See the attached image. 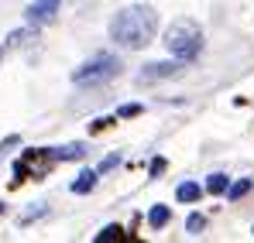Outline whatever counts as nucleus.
I'll return each mask as SVG.
<instances>
[{
	"mask_svg": "<svg viewBox=\"0 0 254 243\" xmlns=\"http://www.w3.org/2000/svg\"><path fill=\"white\" fill-rule=\"evenodd\" d=\"M117 161H121V154H110L107 161L100 164V171H110V168H117Z\"/></svg>",
	"mask_w": 254,
	"mask_h": 243,
	"instance_id": "19",
	"label": "nucleus"
},
{
	"mask_svg": "<svg viewBox=\"0 0 254 243\" xmlns=\"http://www.w3.org/2000/svg\"><path fill=\"white\" fill-rule=\"evenodd\" d=\"M199 195H203V189H199L196 182H182V185H179V192H175V199H179V202H199Z\"/></svg>",
	"mask_w": 254,
	"mask_h": 243,
	"instance_id": "9",
	"label": "nucleus"
},
{
	"mask_svg": "<svg viewBox=\"0 0 254 243\" xmlns=\"http://www.w3.org/2000/svg\"><path fill=\"white\" fill-rule=\"evenodd\" d=\"M0 212H3V202H0Z\"/></svg>",
	"mask_w": 254,
	"mask_h": 243,
	"instance_id": "22",
	"label": "nucleus"
},
{
	"mask_svg": "<svg viewBox=\"0 0 254 243\" xmlns=\"http://www.w3.org/2000/svg\"><path fill=\"white\" fill-rule=\"evenodd\" d=\"M52 164H55L52 147H35V151H28L21 161L14 164V171H17V178H24V175H45Z\"/></svg>",
	"mask_w": 254,
	"mask_h": 243,
	"instance_id": "4",
	"label": "nucleus"
},
{
	"mask_svg": "<svg viewBox=\"0 0 254 243\" xmlns=\"http://www.w3.org/2000/svg\"><path fill=\"white\" fill-rule=\"evenodd\" d=\"M165 48H169L179 62H192V58L199 55V48H203V31H199V24L189 21V17L172 21V28L165 31Z\"/></svg>",
	"mask_w": 254,
	"mask_h": 243,
	"instance_id": "2",
	"label": "nucleus"
},
{
	"mask_svg": "<svg viewBox=\"0 0 254 243\" xmlns=\"http://www.w3.org/2000/svg\"><path fill=\"white\" fill-rule=\"evenodd\" d=\"M251 178H241V182H234V185H227V199H230V202H237V199H244V195H248V192H251Z\"/></svg>",
	"mask_w": 254,
	"mask_h": 243,
	"instance_id": "11",
	"label": "nucleus"
},
{
	"mask_svg": "<svg viewBox=\"0 0 254 243\" xmlns=\"http://www.w3.org/2000/svg\"><path fill=\"white\" fill-rule=\"evenodd\" d=\"M121 58H114V55H96V58H89L86 65H79L76 72H72V82L76 86H100V82H110L121 76Z\"/></svg>",
	"mask_w": 254,
	"mask_h": 243,
	"instance_id": "3",
	"label": "nucleus"
},
{
	"mask_svg": "<svg viewBox=\"0 0 254 243\" xmlns=\"http://www.w3.org/2000/svg\"><path fill=\"white\" fill-rule=\"evenodd\" d=\"M186 230H189V233H199V230H206V216H199V212H192V216L186 219Z\"/></svg>",
	"mask_w": 254,
	"mask_h": 243,
	"instance_id": "15",
	"label": "nucleus"
},
{
	"mask_svg": "<svg viewBox=\"0 0 254 243\" xmlns=\"http://www.w3.org/2000/svg\"><path fill=\"white\" fill-rule=\"evenodd\" d=\"M179 72H182V62H151V65H144L137 82H158V79H169V76H179Z\"/></svg>",
	"mask_w": 254,
	"mask_h": 243,
	"instance_id": "6",
	"label": "nucleus"
},
{
	"mask_svg": "<svg viewBox=\"0 0 254 243\" xmlns=\"http://www.w3.org/2000/svg\"><path fill=\"white\" fill-rule=\"evenodd\" d=\"M55 161H79L86 158V144H65V147H52Z\"/></svg>",
	"mask_w": 254,
	"mask_h": 243,
	"instance_id": "7",
	"label": "nucleus"
},
{
	"mask_svg": "<svg viewBox=\"0 0 254 243\" xmlns=\"http://www.w3.org/2000/svg\"><path fill=\"white\" fill-rule=\"evenodd\" d=\"M0 58H3V45H0Z\"/></svg>",
	"mask_w": 254,
	"mask_h": 243,
	"instance_id": "21",
	"label": "nucleus"
},
{
	"mask_svg": "<svg viewBox=\"0 0 254 243\" xmlns=\"http://www.w3.org/2000/svg\"><path fill=\"white\" fill-rule=\"evenodd\" d=\"M17 144H21V137H7V141H0V158H3L10 147H17Z\"/></svg>",
	"mask_w": 254,
	"mask_h": 243,
	"instance_id": "18",
	"label": "nucleus"
},
{
	"mask_svg": "<svg viewBox=\"0 0 254 243\" xmlns=\"http://www.w3.org/2000/svg\"><path fill=\"white\" fill-rule=\"evenodd\" d=\"M59 7H62V0H35V3L24 10V17H28L31 24H48V21L59 14Z\"/></svg>",
	"mask_w": 254,
	"mask_h": 243,
	"instance_id": "5",
	"label": "nucleus"
},
{
	"mask_svg": "<svg viewBox=\"0 0 254 243\" xmlns=\"http://www.w3.org/2000/svg\"><path fill=\"white\" fill-rule=\"evenodd\" d=\"M45 212H48V205H35V209H28V212H24V216H21L17 223H21V226H28V223H35V219H42Z\"/></svg>",
	"mask_w": 254,
	"mask_h": 243,
	"instance_id": "14",
	"label": "nucleus"
},
{
	"mask_svg": "<svg viewBox=\"0 0 254 243\" xmlns=\"http://www.w3.org/2000/svg\"><path fill=\"white\" fill-rule=\"evenodd\" d=\"M121 233H124L121 226H107V230H100V233H96V243H103V240H121Z\"/></svg>",
	"mask_w": 254,
	"mask_h": 243,
	"instance_id": "16",
	"label": "nucleus"
},
{
	"mask_svg": "<svg viewBox=\"0 0 254 243\" xmlns=\"http://www.w3.org/2000/svg\"><path fill=\"white\" fill-rule=\"evenodd\" d=\"M38 38V24H31V28H21V31H10L7 35V45L10 48H21V45H28V41Z\"/></svg>",
	"mask_w": 254,
	"mask_h": 243,
	"instance_id": "8",
	"label": "nucleus"
},
{
	"mask_svg": "<svg viewBox=\"0 0 254 243\" xmlns=\"http://www.w3.org/2000/svg\"><path fill=\"white\" fill-rule=\"evenodd\" d=\"M169 205H155V209H151V212H148V223H151V226H155V230H162V226H165V223H169Z\"/></svg>",
	"mask_w": 254,
	"mask_h": 243,
	"instance_id": "12",
	"label": "nucleus"
},
{
	"mask_svg": "<svg viewBox=\"0 0 254 243\" xmlns=\"http://www.w3.org/2000/svg\"><path fill=\"white\" fill-rule=\"evenodd\" d=\"M137 113H141V106H137V103H127V106L117 110V117H137Z\"/></svg>",
	"mask_w": 254,
	"mask_h": 243,
	"instance_id": "17",
	"label": "nucleus"
},
{
	"mask_svg": "<svg viewBox=\"0 0 254 243\" xmlns=\"http://www.w3.org/2000/svg\"><path fill=\"white\" fill-rule=\"evenodd\" d=\"M227 185H230V178L216 171V175H210V182H206V192H213V195H223V192H227Z\"/></svg>",
	"mask_w": 254,
	"mask_h": 243,
	"instance_id": "13",
	"label": "nucleus"
},
{
	"mask_svg": "<svg viewBox=\"0 0 254 243\" xmlns=\"http://www.w3.org/2000/svg\"><path fill=\"white\" fill-rule=\"evenodd\" d=\"M162 171H165V158H155L151 161V175H162Z\"/></svg>",
	"mask_w": 254,
	"mask_h": 243,
	"instance_id": "20",
	"label": "nucleus"
},
{
	"mask_svg": "<svg viewBox=\"0 0 254 243\" xmlns=\"http://www.w3.org/2000/svg\"><path fill=\"white\" fill-rule=\"evenodd\" d=\"M96 189V171H83L76 182H72V192L76 195H86V192H93Z\"/></svg>",
	"mask_w": 254,
	"mask_h": 243,
	"instance_id": "10",
	"label": "nucleus"
},
{
	"mask_svg": "<svg viewBox=\"0 0 254 243\" xmlns=\"http://www.w3.org/2000/svg\"><path fill=\"white\" fill-rule=\"evenodd\" d=\"M155 31H158V14L144 3L117 10L114 21H110V38L121 48H144V45H151Z\"/></svg>",
	"mask_w": 254,
	"mask_h": 243,
	"instance_id": "1",
	"label": "nucleus"
}]
</instances>
